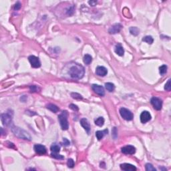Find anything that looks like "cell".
<instances>
[{
    "label": "cell",
    "instance_id": "6da1fadb",
    "mask_svg": "<svg viewBox=\"0 0 171 171\" xmlns=\"http://www.w3.org/2000/svg\"><path fill=\"white\" fill-rule=\"evenodd\" d=\"M85 74V70L82 65L79 64H75L71 67L69 70V74L74 79H81L84 77Z\"/></svg>",
    "mask_w": 171,
    "mask_h": 171
},
{
    "label": "cell",
    "instance_id": "7a4b0ae2",
    "mask_svg": "<svg viewBox=\"0 0 171 171\" xmlns=\"http://www.w3.org/2000/svg\"><path fill=\"white\" fill-rule=\"evenodd\" d=\"M11 131L13 132L15 136H16L19 138L24 139V140H31V136L29 134V133L27 132L26 131L24 130L23 129L19 128V127L12 126H11Z\"/></svg>",
    "mask_w": 171,
    "mask_h": 171
},
{
    "label": "cell",
    "instance_id": "3957f363",
    "mask_svg": "<svg viewBox=\"0 0 171 171\" xmlns=\"http://www.w3.org/2000/svg\"><path fill=\"white\" fill-rule=\"evenodd\" d=\"M68 112L66 110H64L58 116V120L60 122V126L63 130H66L69 128L68 121Z\"/></svg>",
    "mask_w": 171,
    "mask_h": 171
},
{
    "label": "cell",
    "instance_id": "277c9868",
    "mask_svg": "<svg viewBox=\"0 0 171 171\" xmlns=\"http://www.w3.org/2000/svg\"><path fill=\"white\" fill-rule=\"evenodd\" d=\"M120 114L122 118L127 121H130L133 119V114L127 108H121L120 109Z\"/></svg>",
    "mask_w": 171,
    "mask_h": 171
},
{
    "label": "cell",
    "instance_id": "5b68a950",
    "mask_svg": "<svg viewBox=\"0 0 171 171\" xmlns=\"http://www.w3.org/2000/svg\"><path fill=\"white\" fill-rule=\"evenodd\" d=\"M1 119L4 126H10L12 123V114H11L9 112H5V113L2 114L1 116Z\"/></svg>",
    "mask_w": 171,
    "mask_h": 171
},
{
    "label": "cell",
    "instance_id": "8992f818",
    "mask_svg": "<svg viewBox=\"0 0 171 171\" xmlns=\"http://www.w3.org/2000/svg\"><path fill=\"white\" fill-rule=\"evenodd\" d=\"M150 102L151 104L153 106L154 108L156 110H160L162 109V106H163V101L158 98L157 97H153L150 100Z\"/></svg>",
    "mask_w": 171,
    "mask_h": 171
},
{
    "label": "cell",
    "instance_id": "52a82bcc",
    "mask_svg": "<svg viewBox=\"0 0 171 171\" xmlns=\"http://www.w3.org/2000/svg\"><path fill=\"white\" fill-rule=\"evenodd\" d=\"M29 62H30L31 66L32 68H38L41 66V62L39 60V58L38 57L35 56H30L28 58Z\"/></svg>",
    "mask_w": 171,
    "mask_h": 171
},
{
    "label": "cell",
    "instance_id": "ba28073f",
    "mask_svg": "<svg viewBox=\"0 0 171 171\" xmlns=\"http://www.w3.org/2000/svg\"><path fill=\"white\" fill-rule=\"evenodd\" d=\"M121 151L124 154H134L136 152V148L134 146L128 145L122 147Z\"/></svg>",
    "mask_w": 171,
    "mask_h": 171
},
{
    "label": "cell",
    "instance_id": "9c48e42d",
    "mask_svg": "<svg viewBox=\"0 0 171 171\" xmlns=\"http://www.w3.org/2000/svg\"><path fill=\"white\" fill-rule=\"evenodd\" d=\"M92 90L96 94H98L100 96H104L105 95L104 89L102 86L98 85V84H93L92 86Z\"/></svg>",
    "mask_w": 171,
    "mask_h": 171
},
{
    "label": "cell",
    "instance_id": "30bf717a",
    "mask_svg": "<svg viewBox=\"0 0 171 171\" xmlns=\"http://www.w3.org/2000/svg\"><path fill=\"white\" fill-rule=\"evenodd\" d=\"M122 28V26L120 24H116L111 26V28H110L108 30V32L110 34H118L121 31Z\"/></svg>",
    "mask_w": 171,
    "mask_h": 171
},
{
    "label": "cell",
    "instance_id": "8fae6325",
    "mask_svg": "<svg viewBox=\"0 0 171 171\" xmlns=\"http://www.w3.org/2000/svg\"><path fill=\"white\" fill-rule=\"evenodd\" d=\"M140 121H141L142 123L144 124V123L148 122L151 119V115H150V112H148V111H143L140 114Z\"/></svg>",
    "mask_w": 171,
    "mask_h": 171
},
{
    "label": "cell",
    "instance_id": "7c38bea8",
    "mask_svg": "<svg viewBox=\"0 0 171 171\" xmlns=\"http://www.w3.org/2000/svg\"><path fill=\"white\" fill-rule=\"evenodd\" d=\"M34 148L35 152H36L37 154H40V155L45 154L47 152L46 148L44 146L42 145V144H36Z\"/></svg>",
    "mask_w": 171,
    "mask_h": 171
},
{
    "label": "cell",
    "instance_id": "4fadbf2b",
    "mask_svg": "<svg viewBox=\"0 0 171 171\" xmlns=\"http://www.w3.org/2000/svg\"><path fill=\"white\" fill-rule=\"evenodd\" d=\"M120 169L123 170V171H134L137 170L136 168L134 165H131V164H128V163L121 164L120 165Z\"/></svg>",
    "mask_w": 171,
    "mask_h": 171
},
{
    "label": "cell",
    "instance_id": "5bb4252c",
    "mask_svg": "<svg viewBox=\"0 0 171 171\" xmlns=\"http://www.w3.org/2000/svg\"><path fill=\"white\" fill-rule=\"evenodd\" d=\"M96 74L99 76H102L104 77L108 74V70L104 66H98L96 68Z\"/></svg>",
    "mask_w": 171,
    "mask_h": 171
},
{
    "label": "cell",
    "instance_id": "9a60e30c",
    "mask_svg": "<svg viewBox=\"0 0 171 171\" xmlns=\"http://www.w3.org/2000/svg\"><path fill=\"white\" fill-rule=\"evenodd\" d=\"M80 124L85 129V130L87 132V133L90 134V125L89 122H88V120L86 118H82L81 120H80Z\"/></svg>",
    "mask_w": 171,
    "mask_h": 171
},
{
    "label": "cell",
    "instance_id": "2e32d148",
    "mask_svg": "<svg viewBox=\"0 0 171 171\" xmlns=\"http://www.w3.org/2000/svg\"><path fill=\"white\" fill-rule=\"evenodd\" d=\"M114 51L116 54H118V56H122L124 53V49L122 47V45L120 43H118L116 44L114 48Z\"/></svg>",
    "mask_w": 171,
    "mask_h": 171
},
{
    "label": "cell",
    "instance_id": "e0dca14e",
    "mask_svg": "<svg viewBox=\"0 0 171 171\" xmlns=\"http://www.w3.org/2000/svg\"><path fill=\"white\" fill-rule=\"evenodd\" d=\"M108 133V129H105V130H104L102 131H97L96 132V136L98 140H100L101 139H102L103 137L106 134H107Z\"/></svg>",
    "mask_w": 171,
    "mask_h": 171
},
{
    "label": "cell",
    "instance_id": "ac0fdd59",
    "mask_svg": "<svg viewBox=\"0 0 171 171\" xmlns=\"http://www.w3.org/2000/svg\"><path fill=\"white\" fill-rule=\"evenodd\" d=\"M47 108L54 113H56L59 111V108L53 104H49L48 105H47Z\"/></svg>",
    "mask_w": 171,
    "mask_h": 171
},
{
    "label": "cell",
    "instance_id": "d6986e66",
    "mask_svg": "<svg viewBox=\"0 0 171 171\" xmlns=\"http://www.w3.org/2000/svg\"><path fill=\"white\" fill-rule=\"evenodd\" d=\"M105 88L108 92H112L115 89V86L114 84L111 82H108V83L105 84Z\"/></svg>",
    "mask_w": 171,
    "mask_h": 171
},
{
    "label": "cell",
    "instance_id": "ffe728a7",
    "mask_svg": "<svg viewBox=\"0 0 171 171\" xmlns=\"http://www.w3.org/2000/svg\"><path fill=\"white\" fill-rule=\"evenodd\" d=\"M83 60L84 62L86 65H89L92 61V56H90V55H89V54H86L85 56H84Z\"/></svg>",
    "mask_w": 171,
    "mask_h": 171
},
{
    "label": "cell",
    "instance_id": "44dd1931",
    "mask_svg": "<svg viewBox=\"0 0 171 171\" xmlns=\"http://www.w3.org/2000/svg\"><path fill=\"white\" fill-rule=\"evenodd\" d=\"M50 150H51V152H53V153H58L60 152V146L56 144H54L53 145L51 146V148H50Z\"/></svg>",
    "mask_w": 171,
    "mask_h": 171
},
{
    "label": "cell",
    "instance_id": "7402d4cb",
    "mask_svg": "<svg viewBox=\"0 0 171 171\" xmlns=\"http://www.w3.org/2000/svg\"><path fill=\"white\" fill-rule=\"evenodd\" d=\"M104 124V119L103 117L98 118L96 120H95V124L98 126H102Z\"/></svg>",
    "mask_w": 171,
    "mask_h": 171
},
{
    "label": "cell",
    "instance_id": "603a6c76",
    "mask_svg": "<svg viewBox=\"0 0 171 171\" xmlns=\"http://www.w3.org/2000/svg\"><path fill=\"white\" fill-rule=\"evenodd\" d=\"M130 32L132 35L134 36H138L140 33V30L136 27H132L130 28Z\"/></svg>",
    "mask_w": 171,
    "mask_h": 171
},
{
    "label": "cell",
    "instance_id": "cb8c5ba5",
    "mask_svg": "<svg viewBox=\"0 0 171 171\" xmlns=\"http://www.w3.org/2000/svg\"><path fill=\"white\" fill-rule=\"evenodd\" d=\"M142 41L145 42L148 44H152L153 42H154V39L152 38V36H147L144 37V38L142 39Z\"/></svg>",
    "mask_w": 171,
    "mask_h": 171
},
{
    "label": "cell",
    "instance_id": "d4e9b609",
    "mask_svg": "<svg viewBox=\"0 0 171 171\" xmlns=\"http://www.w3.org/2000/svg\"><path fill=\"white\" fill-rule=\"evenodd\" d=\"M51 156L52 158H56V159H58V160H63L64 158V157L61 154H59L58 153H53V152H51Z\"/></svg>",
    "mask_w": 171,
    "mask_h": 171
},
{
    "label": "cell",
    "instance_id": "484cf974",
    "mask_svg": "<svg viewBox=\"0 0 171 171\" xmlns=\"http://www.w3.org/2000/svg\"><path fill=\"white\" fill-rule=\"evenodd\" d=\"M167 72V66L166 65H163L159 68V72L161 75H164Z\"/></svg>",
    "mask_w": 171,
    "mask_h": 171
},
{
    "label": "cell",
    "instance_id": "4316f807",
    "mask_svg": "<svg viewBox=\"0 0 171 171\" xmlns=\"http://www.w3.org/2000/svg\"><path fill=\"white\" fill-rule=\"evenodd\" d=\"M146 171H156V169L154 168L153 166H152V165H151V164H150V163H147L146 165Z\"/></svg>",
    "mask_w": 171,
    "mask_h": 171
},
{
    "label": "cell",
    "instance_id": "83f0119b",
    "mask_svg": "<svg viewBox=\"0 0 171 171\" xmlns=\"http://www.w3.org/2000/svg\"><path fill=\"white\" fill-rule=\"evenodd\" d=\"M71 96L73 98L76 99V100H82V96L80 94H78V93L73 92V93L71 94Z\"/></svg>",
    "mask_w": 171,
    "mask_h": 171
},
{
    "label": "cell",
    "instance_id": "f1b7e54d",
    "mask_svg": "<svg viewBox=\"0 0 171 171\" xmlns=\"http://www.w3.org/2000/svg\"><path fill=\"white\" fill-rule=\"evenodd\" d=\"M67 165H68V167L69 168L72 169V168L74 167V165H75L74 161L73 159H72V158H69L68 160V162H67Z\"/></svg>",
    "mask_w": 171,
    "mask_h": 171
},
{
    "label": "cell",
    "instance_id": "f546056e",
    "mask_svg": "<svg viewBox=\"0 0 171 171\" xmlns=\"http://www.w3.org/2000/svg\"><path fill=\"white\" fill-rule=\"evenodd\" d=\"M30 91L32 92H39V90H40V88L36 85H32L30 86Z\"/></svg>",
    "mask_w": 171,
    "mask_h": 171
},
{
    "label": "cell",
    "instance_id": "4dcf8cb0",
    "mask_svg": "<svg viewBox=\"0 0 171 171\" xmlns=\"http://www.w3.org/2000/svg\"><path fill=\"white\" fill-rule=\"evenodd\" d=\"M171 80L169 79V80H168V82H167V83L165 84V89L167 91H171Z\"/></svg>",
    "mask_w": 171,
    "mask_h": 171
},
{
    "label": "cell",
    "instance_id": "1f68e13d",
    "mask_svg": "<svg viewBox=\"0 0 171 171\" xmlns=\"http://www.w3.org/2000/svg\"><path fill=\"white\" fill-rule=\"evenodd\" d=\"M69 107L70 108V109H72V110H74V111H78V110H79L78 107L76 105L73 104H71L69 106Z\"/></svg>",
    "mask_w": 171,
    "mask_h": 171
},
{
    "label": "cell",
    "instance_id": "d6a6232c",
    "mask_svg": "<svg viewBox=\"0 0 171 171\" xmlns=\"http://www.w3.org/2000/svg\"><path fill=\"white\" fill-rule=\"evenodd\" d=\"M74 12V7H70L68 10L67 11V14L68 15H72Z\"/></svg>",
    "mask_w": 171,
    "mask_h": 171
},
{
    "label": "cell",
    "instance_id": "836d02e7",
    "mask_svg": "<svg viewBox=\"0 0 171 171\" xmlns=\"http://www.w3.org/2000/svg\"><path fill=\"white\" fill-rule=\"evenodd\" d=\"M63 144H64V146H68L70 144V141H69L67 138H64L63 139Z\"/></svg>",
    "mask_w": 171,
    "mask_h": 171
},
{
    "label": "cell",
    "instance_id": "e575fe53",
    "mask_svg": "<svg viewBox=\"0 0 171 171\" xmlns=\"http://www.w3.org/2000/svg\"><path fill=\"white\" fill-rule=\"evenodd\" d=\"M21 3L19 2H17L15 4V5H14V9H16V10H18V9H19L21 8Z\"/></svg>",
    "mask_w": 171,
    "mask_h": 171
},
{
    "label": "cell",
    "instance_id": "d590c367",
    "mask_svg": "<svg viewBox=\"0 0 171 171\" xmlns=\"http://www.w3.org/2000/svg\"><path fill=\"white\" fill-rule=\"evenodd\" d=\"M88 3L92 5V6H95L96 4H97V1H90Z\"/></svg>",
    "mask_w": 171,
    "mask_h": 171
}]
</instances>
